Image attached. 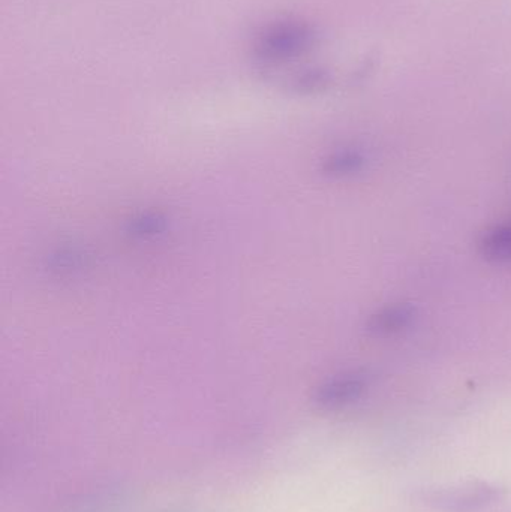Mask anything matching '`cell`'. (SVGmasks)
<instances>
[{
	"label": "cell",
	"mask_w": 511,
	"mask_h": 512,
	"mask_svg": "<svg viewBox=\"0 0 511 512\" xmlns=\"http://www.w3.org/2000/svg\"><path fill=\"white\" fill-rule=\"evenodd\" d=\"M314 44L315 32L309 24L279 21L258 36L255 54L263 62H284L302 56Z\"/></svg>",
	"instance_id": "1"
},
{
	"label": "cell",
	"mask_w": 511,
	"mask_h": 512,
	"mask_svg": "<svg viewBox=\"0 0 511 512\" xmlns=\"http://www.w3.org/2000/svg\"><path fill=\"white\" fill-rule=\"evenodd\" d=\"M366 385L368 382L362 373H344L321 385L315 399L323 408H342L359 399L365 393Z\"/></svg>",
	"instance_id": "2"
},
{
	"label": "cell",
	"mask_w": 511,
	"mask_h": 512,
	"mask_svg": "<svg viewBox=\"0 0 511 512\" xmlns=\"http://www.w3.org/2000/svg\"><path fill=\"white\" fill-rule=\"evenodd\" d=\"M414 318H416V307L413 304H389L369 316L366 330L375 337L395 336L410 327Z\"/></svg>",
	"instance_id": "3"
},
{
	"label": "cell",
	"mask_w": 511,
	"mask_h": 512,
	"mask_svg": "<svg viewBox=\"0 0 511 512\" xmlns=\"http://www.w3.org/2000/svg\"><path fill=\"white\" fill-rule=\"evenodd\" d=\"M479 251L489 261H511V221L486 231L480 239Z\"/></svg>",
	"instance_id": "4"
},
{
	"label": "cell",
	"mask_w": 511,
	"mask_h": 512,
	"mask_svg": "<svg viewBox=\"0 0 511 512\" xmlns=\"http://www.w3.org/2000/svg\"><path fill=\"white\" fill-rule=\"evenodd\" d=\"M495 496H497V490L483 486L479 489L444 492L435 496L434 502H438V505H446L447 508L464 510V508H474L477 505L488 504V502L494 501Z\"/></svg>",
	"instance_id": "5"
},
{
	"label": "cell",
	"mask_w": 511,
	"mask_h": 512,
	"mask_svg": "<svg viewBox=\"0 0 511 512\" xmlns=\"http://www.w3.org/2000/svg\"><path fill=\"white\" fill-rule=\"evenodd\" d=\"M365 167V156L357 150H342L326 159L323 171L330 176H350Z\"/></svg>",
	"instance_id": "6"
},
{
	"label": "cell",
	"mask_w": 511,
	"mask_h": 512,
	"mask_svg": "<svg viewBox=\"0 0 511 512\" xmlns=\"http://www.w3.org/2000/svg\"><path fill=\"white\" fill-rule=\"evenodd\" d=\"M164 228V219L158 215H144L134 222L135 234L140 236H153Z\"/></svg>",
	"instance_id": "7"
}]
</instances>
